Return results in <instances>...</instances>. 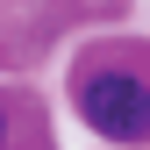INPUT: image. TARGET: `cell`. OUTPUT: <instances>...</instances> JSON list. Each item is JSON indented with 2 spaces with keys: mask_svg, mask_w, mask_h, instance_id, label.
<instances>
[{
  "mask_svg": "<svg viewBox=\"0 0 150 150\" xmlns=\"http://www.w3.org/2000/svg\"><path fill=\"white\" fill-rule=\"evenodd\" d=\"M79 115L93 136H107V143H143L150 136V86L136 79V71H86L79 79Z\"/></svg>",
  "mask_w": 150,
  "mask_h": 150,
  "instance_id": "cell-1",
  "label": "cell"
}]
</instances>
